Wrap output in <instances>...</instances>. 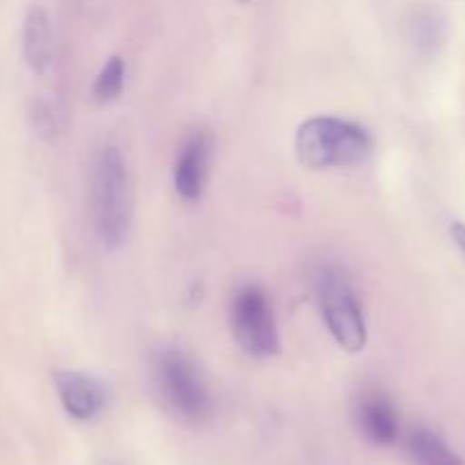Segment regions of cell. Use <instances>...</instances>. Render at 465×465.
I'll return each instance as SVG.
<instances>
[{
  "instance_id": "6da1fadb",
  "label": "cell",
  "mask_w": 465,
  "mask_h": 465,
  "mask_svg": "<svg viewBox=\"0 0 465 465\" xmlns=\"http://www.w3.org/2000/svg\"><path fill=\"white\" fill-rule=\"evenodd\" d=\"M295 153L312 171L359 166L372 154V136L359 123L339 116H313L295 132Z\"/></svg>"
},
{
  "instance_id": "7a4b0ae2",
  "label": "cell",
  "mask_w": 465,
  "mask_h": 465,
  "mask_svg": "<svg viewBox=\"0 0 465 465\" xmlns=\"http://www.w3.org/2000/svg\"><path fill=\"white\" fill-rule=\"evenodd\" d=\"M91 203L100 243L107 250L121 248L132 223V184L127 162L116 145H104L95 157Z\"/></svg>"
},
{
  "instance_id": "3957f363",
  "label": "cell",
  "mask_w": 465,
  "mask_h": 465,
  "mask_svg": "<svg viewBox=\"0 0 465 465\" xmlns=\"http://www.w3.org/2000/svg\"><path fill=\"white\" fill-rule=\"evenodd\" d=\"M150 372L159 402L175 420L198 425L212 416V395L198 366L184 350H159L153 357Z\"/></svg>"
},
{
  "instance_id": "277c9868",
  "label": "cell",
  "mask_w": 465,
  "mask_h": 465,
  "mask_svg": "<svg viewBox=\"0 0 465 465\" xmlns=\"http://www.w3.org/2000/svg\"><path fill=\"white\" fill-rule=\"evenodd\" d=\"M316 300L336 345L350 354L361 352L368 343L366 316L345 272L334 266H322L316 272Z\"/></svg>"
},
{
  "instance_id": "5b68a950",
  "label": "cell",
  "mask_w": 465,
  "mask_h": 465,
  "mask_svg": "<svg viewBox=\"0 0 465 465\" xmlns=\"http://www.w3.org/2000/svg\"><path fill=\"white\" fill-rule=\"evenodd\" d=\"M232 334L245 354L254 359H271L280 352V330H277L272 302L262 284H241L230 302Z\"/></svg>"
},
{
  "instance_id": "8992f818",
  "label": "cell",
  "mask_w": 465,
  "mask_h": 465,
  "mask_svg": "<svg viewBox=\"0 0 465 465\" xmlns=\"http://www.w3.org/2000/svg\"><path fill=\"white\" fill-rule=\"evenodd\" d=\"M212 153L213 139L204 130H193L182 143L175 166H173V186L186 203H195L203 198L209 180V168H212Z\"/></svg>"
},
{
  "instance_id": "52a82bcc",
  "label": "cell",
  "mask_w": 465,
  "mask_h": 465,
  "mask_svg": "<svg viewBox=\"0 0 465 465\" xmlns=\"http://www.w3.org/2000/svg\"><path fill=\"white\" fill-rule=\"evenodd\" d=\"M54 389L64 411L80 422H91L104 413L109 404V393L98 377L82 371L54 372Z\"/></svg>"
},
{
  "instance_id": "ba28073f",
  "label": "cell",
  "mask_w": 465,
  "mask_h": 465,
  "mask_svg": "<svg viewBox=\"0 0 465 465\" xmlns=\"http://www.w3.org/2000/svg\"><path fill=\"white\" fill-rule=\"evenodd\" d=\"M359 431L372 445H393L400 436V418L395 404L384 393H363L354 407Z\"/></svg>"
},
{
  "instance_id": "9c48e42d",
  "label": "cell",
  "mask_w": 465,
  "mask_h": 465,
  "mask_svg": "<svg viewBox=\"0 0 465 465\" xmlns=\"http://www.w3.org/2000/svg\"><path fill=\"white\" fill-rule=\"evenodd\" d=\"M21 53L27 66L35 73L44 75L53 64L54 41H53V25L50 16L44 7L35 5L27 9L21 27Z\"/></svg>"
},
{
  "instance_id": "30bf717a",
  "label": "cell",
  "mask_w": 465,
  "mask_h": 465,
  "mask_svg": "<svg viewBox=\"0 0 465 465\" xmlns=\"http://www.w3.org/2000/svg\"><path fill=\"white\" fill-rule=\"evenodd\" d=\"M448 30V14L436 3H416L407 16L409 39L425 54H434L443 48Z\"/></svg>"
},
{
  "instance_id": "8fae6325",
  "label": "cell",
  "mask_w": 465,
  "mask_h": 465,
  "mask_svg": "<svg viewBox=\"0 0 465 465\" xmlns=\"http://www.w3.org/2000/svg\"><path fill=\"white\" fill-rule=\"evenodd\" d=\"M407 448L416 465H463L461 457L427 427H418L409 434Z\"/></svg>"
},
{
  "instance_id": "7c38bea8",
  "label": "cell",
  "mask_w": 465,
  "mask_h": 465,
  "mask_svg": "<svg viewBox=\"0 0 465 465\" xmlns=\"http://www.w3.org/2000/svg\"><path fill=\"white\" fill-rule=\"evenodd\" d=\"M125 89V62L118 54L109 57L91 86V98L98 104H109L121 98Z\"/></svg>"
},
{
  "instance_id": "4fadbf2b",
  "label": "cell",
  "mask_w": 465,
  "mask_h": 465,
  "mask_svg": "<svg viewBox=\"0 0 465 465\" xmlns=\"http://www.w3.org/2000/svg\"><path fill=\"white\" fill-rule=\"evenodd\" d=\"M27 118H30V127L41 141H54L57 136V116H54V109L50 107L48 100H32L30 112H27Z\"/></svg>"
},
{
  "instance_id": "5bb4252c",
  "label": "cell",
  "mask_w": 465,
  "mask_h": 465,
  "mask_svg": "<svg viewBox=\"0 0 465 465\" xmlns=\"http://www.w3.org/2000/svg\"><path fill=\"white\" fill-rule=\"evenodd\" d=\"M450 232H452L454 243H457V248L461 250L463 257H465V225L463 223H454V225L450 227Z\"/></svg>"
}]
</instances>
